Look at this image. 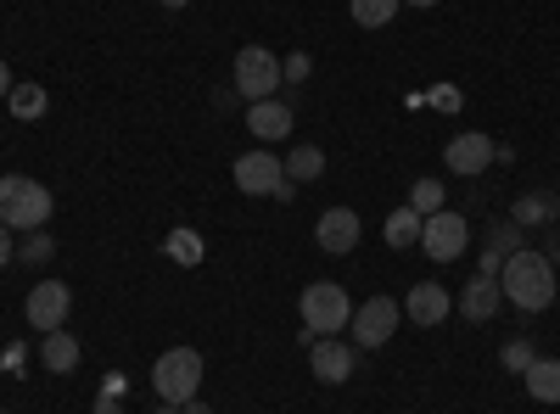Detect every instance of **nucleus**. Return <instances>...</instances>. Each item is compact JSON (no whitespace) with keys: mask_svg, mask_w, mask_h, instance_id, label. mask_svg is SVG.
Listing matches in <instances>:
<instances>
[{"mask_svg":"<svg viewBox=\"0 0 560 414\" xmlns=\"http://www.w3.org/2000/svg\"><path fill=\"white\" fill-rule=\"evenodd\" d=\"M308 68H314V62H308V57L298 51V57H287V68H280V79H292V84H303V79H308Z\"/></svg>","mask_w":560,"mask_h":414,"instance_id":"28","label":"nucleus"},{"mask_svg":"<svg viewBox=\"0 0 560 414\" xmlns=\"http://www.w3.org/2000/svg\"><path fill=\"white\" fill-rule=\"evenodd\" d=\"M420 224H427V218H420L415 208H393L387 224H382V236H387L393 252H409V247H420Z\"/></svg>","mask_w":560,"mask_h":414,"instance_id":"17","label":"nucleus"},{"mask_svg":"<svg viewBox=\"0 0 560 414\" xmlns=\"http://www.w3.org/2000/svg\"><path fill=\"white\" fill-rule=\"evenodd\" d=\"M488 252H499V258H504V252H522V224H516V218L493 224V229H488Z\"/></svg>","mask_w":560,"mask_h":414,"instance_id":"26","label":"nucleus"},{"mask_svg":"<svg viewBox=\"0 0 560 414\" xmlns=\"http://www.w3.org/2000/svg\"><path fill=\"white\" fill-rule=\"evenodd\" d=\"M247 129L258 134V141H287L292 134V107L287 102H253L247 107Z\"/></svg>","mask_w":560,"mask_h":414,"instance_id":"15","label":"nucleus"},{"mask_svg":"<svg viewBox=\"0 0 560 414\" xmlns=\"http://www.w3.org/2000/svg\"><path fill=\"white\" fill-rule=\"evenodd\" d=\"M179 414H213V409H208L202 398H191V403H179Z\"/></svg>","mask_w":560,"mask_h":414,"instance_id":"32","label":"nucleus"},{"mask_svg":"<svg viewBox=\"0 0 560 414\" xmlns=\"http://www.w3.org/2000/svg\"><path fill=\"white\" fill-rule=\"evenodd\" d=\"M39 364H45L51 376H73V370H79V342H73L68 331H45V336H39Z\"/></svg>","mask_w":560,"mask_h":414,"instance_id":"16","label":"nucleus"},{"mask_svg":"<svg viewBox=\"0 0 560 414\" xmlns=\"http://www.w3.org/2000/svg\"><path fill=\"white\" fill-rule=\"evenodd\" d=\"M68 308H73V292L62 286V281H39L34 292H28V303H23V314H28V326L45 336V331H68Z\"/></svg>","mask_w":560,"mask_h":414,"instance_id":"8","label":"nucleus"},{"mask_svg":"<svg viewBox=\"0 0 560 414\" xmlns=\"http://www.w3.org/2000/svg\"><path fill=\"white\" fill-rule=\"evenodd\" d=\"M298 314H303V331H314V336H337V331H348L353 303H348V292H342L337 281H314V286L298 297Z\"/></svg>","mask_w":560,"mask_h":414,"instance_id":"3","label":"nucleus"},{"mask_svg":"<svg viewBox=\"0 0 560 414\" xmlns=\"http://www.w3.org/2000/svg\"><path fill=\"white\" fill-rule=\"evenodd\" d=\"M96 414H124V409H118V392H107V398H96Z\"/></svg>","mask_w":560,"mask_h":414,"instance_id":"30","label":"nucleus"},{"mask_svg":"<svg viewBox=\"0 0 560 414\" xmlns=\"http://www.w3.org/2000/svg\"><path fill=\"white\" fill-rule=\"evenodd\" d=\"M555 213H560V202H555V197H544V191H527V197L516 202V213H510V218H516L522 229H533V224H549Z\"/></svg>","mask_w":560,"mask_h":414,"instance_id":"22","label":"nucleus"},{"mask_svg":"<svg viewBox=\"0 0 560 414\" xmlns=\"http://www.w3.org/2000/svg\"><path fill=\"white\" fill-rule=\"evenodd\" d=\"M57 247H51V236H45V229H28V241H23V263H45V258H51Z\"/></svg>","mask_w":560,"mask_h":414,"instance_id":"27","label":"nucleus"},{"mask_svg":"<svg viewBox=\"0 0 560 414\" xmlns=\"http://www.w3.org/2000/svg\"><path fill=\"white\" fill-rule=\"evenodd\" d=\"M499 286H504V297L516 303L522 314H544V308L555 303V263H549L544 252L522 247V252H510V258H504Z\"/></svg>","mask_w":560,"mask_h":414,"instance_id":"1","label":"nucleus"},{"mask_svg":"<svg viewBox=\"0 0 560 414\" xmlns=\"http://www.w3.org/2000/svg\"><path fill=\"white\" fill-rule=\"evenodd\" d=\"M319 174H325V152L319 146H298L287 157V179H292V186H308V179H319Z\"/></svg>","mask_w":560,"mask_h":414,"instance_id":"23","label":"nucleus"},{"mask_svg":"<svg viewBox=\"0 0 560 414\" xmlns=\"http://www.w3.org/2000/svg\"><path fill=\"white\" fill-rule=\"evenodd\" d=\"M359 236H364V224H359L353 208H325L319 224H314V241H319L325 258H348L359 247Z\"/></svg>","mask_w":560,"mask_h":414,"instance_id":"9","label":"nucleus"},{"mask_svg":"<svg viewBox=\"0 0 560 414\" xmlns=\"http://www.w3.org/2000/svg\"><path fill=\"white\" fill-rule=\"evenodd\" d=\"M504 308V286H499V274H477L471 286L459 292V319H471V326H488V319Z\"/></svg>","mask_w":560,"mask_h":414,"instance_id":"14","label":"nucleus"},{"mask_svg":"<svg viewBox=\"0 0 560 414\" xmlns=\"http://www.w3.org/2000/svg\"><path fill=\"white\" fill-rule=\"evenodd\" d=\"M163 252L179 263V269H197L208 252H202V236H197V229H168V241H163Z\"/></svg>","mask_w":560,"mask_h":414,"instance_id":"20","label":"nucleus"},{"mask_svg":"<svg viewBox=\"0 0 560 414\" xmlns=\"http://www.w3.org/2000/svg\"><path fill=\"white\" fill-rule=\"evenodd\" d=\"M409 208H415L420 218L438 213V208H443V179H415V186H409Z\"/></svg>","mask_w":560,"mask_h":414,"instance_id":"25","label":"nucleus"},{"mask_svg":"<svg viewBox=\"0 0 560 414\" xmlns=\"http://www.w3.org/2000/svg\"><path fill=\"white\" fill-rule=\"evenodd\" d=\"M236 96H247V102H275L280 96V57L275 51H264V45L236 51Z\"/></svg>","mask_w":560,"mask_h":414,"instance_id":"6","label":"nucleus"},{"mask_svg":"<svg viewBox=\"0 0 560 414\" xmlns=\"http://www.w3.org/2000/svg\"><path fill=\"white\" fill-rule=\"evenodd\" d=\"M465 241H471V224H465V213H454V208H438V213H427V224H420V252H427L432 263H454L465 252Z\"/></svg>","mask_w":560,"mask_h":414,"instance_id":"5","label":"nucleus"},{"mask_svg":"<svg viewBox=\"0 0 560 414\" xmlns=\"http://www.w3.org/2000/svg\"><path fill=\"white\" fill-rule=\"evenodd\" d=\"M443 163H448V174H482L488 163H499V146L488 141V134H477V129H465V134H454V141L443 146Z\"/></svg>","mask_w":560,"mask_h":414,"instance_id":"12","label":"nucleus"},{"mask_svg":"<svg viewBox=\"0 0 560 414\" xmlns=\"http://www.w3.org/2000/svg\"><path fill=\"white\" fill-rule=\"evenodd\" d=\"M544 258H549V263H560V236L549 241V252H544Z\"/></svg>","mask_w":560,"mask_h":414,"instance_id":"33","label":"nucleus"},{"mask_svg":"<svg viewBox=\"0 0 560 414\" xmlns=\"http://www.w3.org/2000/svg\"><path fill=\"white\" fill-rule=\"evenodd\" d=\"M57 213V197L28 174H7L0 179V224L7 229H45Z\"/></svg>","mask_w":560,"mask_h":414,"instance_id":"2","label":"nucleus"},{"mask_svg":"<svg viewBox=\"0 0 560 414\" xmlns=\"http://www.w3.org/2000/svg\"><path fill=\"white\" fill-rule=\"evenodd\" d=\"M404 7H420V12H427V7H438V0H404Z\"/></svg>","mask_w":560,"mask_h":414,"instance_id":"34","label":"nucleus"},{"mask_svg":"<svg viewBox=\"0 0 560 414\" xmlns=\"http://www.w3.org/2000/svg\"><path fill=\"white\" fill-rule=\"evenodd\" d=\"M280 186H287V163H280L275 152H247V157H236V191H242V197H275Z\"/></svg>","mask_w":560,"mask_h":414,"instance_id":"10","label":"nucleus"},{"mask_svg":"<svg viewBox=\"0 0 560 414\" xmlns=\"http://www.w3.org/2000/svg\"><path fill=\"white\" fill-rule=\"evenodd\" d=\"M0 414H7V409H0Z\"/></svg>","mask_w":560,"mask_h":414,"instance_id":"37","label":"nucleus"},{"mask_svg":"<svg viewBox=\"0 0 560 414\" xmlns=\"http://www.w3.org/2000/svg\"><path fill=\"white\" fill-rule=\"evenodd\" d=\"M163 7H168V12H179V7H191V0H163Z\"/></svg>","mask_w":560,"mask_h":414,"instance_id":"35","label":"nucleus"},{"mask_svg":"<svg viewBox=\"0 0 560 414\" xmlns=\"http://www.w3.org/2000/svg\"><path fill=\"white\" fill-rule=\"evenodd\" d=\"M7 263H12V229L0 224V269H7Z\"/></svg>","mask_w":560,"mask_h":414,"instance_id":"29","label":"nucleus"},{"mask_svg":"<svg viewBox=\"0 0 560 414\" xmlns=\"http://www.w3.org/2000/svg\"><path fill=\"white\" fill-rule=\"evenodd\" d=\"M398 7H404V0H348V12H353L359 28H387L398 17Z\"/></svg>","mask_w":560,"mask_h":414,"instance_id":"21","label":"nucleus"},{"mask_svg":"<svg viewBox=\"0 0 560 414\" xmlns=\"http://www.w3.org/2000/svg\"><path fill=\"white\" fill-rule=\"evenodd\" d=\"M152 387H158L163 403H191L197 387H202V353L197 347H168L152 364Z\"/></svg>","mask_w":560,"mask_h":414,"instance_id":"4","label":"nucleus"},{"mask_svg":"<svg viewBox=\"0 0 560 414\" xmlns=\"http://www.w3.org/2000/svg\"><path fill=\"white\" fill-rule=\"evenodd\" d=\"M533 358H538L533 336H516V342H504V353H499V364H504L510 376H527V370H533Z\"/></svg>","mask_w":560,"mask_h":414,"instance_id":"24","label":"nucleus"},{"mask_svg":"<svg viewBox=\"0 0 560 414\" xmlns=\"http://www.w3.org/2000/svg\"><path fill=\"white\" fill-rule=\"evenodd\" d=\"M7 96H12V68L0 62V102H7Z\"/></svg>","mask_w":560,"mask_h":414,"instance_id":"31","label":"nucleus"},{"mask_svg":"<svg viewBox=\"0 0 560 414\" xmlns=\"http://www.w3.org/2000/svg\"><path fill=\"white\" fill-rule=\"evenodd\" d=\"M158 414H179V403H163V409H158Z\"/></svg>","mask_w":560,"mask_h":414,"instance_id":"36","label":"nucleus"},{"mask_svg":"<svg viewBox=\"0 0 560 414\" xmlns=\"http://www.w3.org/2000/svg\"><path fill=\"white\" fill-rule=\"evenodd\" d=\"M45 84H12V96H7V107H12V118L18 123H34V118H45Z\"/></svg>","mask_w":560,"mask_h":414,"instance_id":"19","label":"nucleus"},{"mask_svg":"<svg viewBox=\"0 0 560 414\" xmlns=\"http://www.w3.org/2000/svg\"><path fill=\"white\" fill-rule=\"evenodd\" d=\"M522 381H527V392H533L538 403H560V358H544V353H538L533 370H527Z\"/></svg>","mask_w":560,"mask_h":414,"instance_id":"18","label":"nucleus"},{"mask_svg":"<svg viewBox=\"0 0 560 414\" xmlns=\"http://www.w3.org/2000/svg\"><path fill=\"white\" fill-rule=\"evenodd\" d=\"M353 364H359V353H353L348 342H331V336H314V342H308V370H314V381H325V387H342V381L353 376Z\"/></svg>","mask_w":560,"mask_h":414,"instance_id":"11","label":"nucleus"},{"mask_svg":"<svg viewBox=\"0 0 560 414\" xmlns=\"http://www.w3.org/2000/svg\"><path fill=\"white\" fill-rule=\"evenodd\" d=\"M398 319H404V308H398L393 297H370V303H359V308H353L348 331H353V342H359V347H387V342H393V331H398Z\"/></svg>","mask_w":560,"mask_h":414,"instance_id":"7","label":"nucleus"},{"mask_svg":"<svg viewBox=\"0 0 560 414\" xmlns=\"http://www.w3.org/2000/svg\"><path fill=\"white\" fill-rule=\"evenodd\" d=\"M448 314H454V292H448V286H438V281H420V286L404 297V319H409V326H420V331L443 326Z\"/></svg>","mask_w":560,"mask_h":414,"instance_id":"13","label":"nucleus"}]
</instances>
